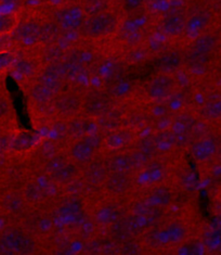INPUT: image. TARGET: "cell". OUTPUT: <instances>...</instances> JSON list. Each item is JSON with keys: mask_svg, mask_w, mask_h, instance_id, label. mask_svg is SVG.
<instances>
[{"mask_svg": "<svg viewBox=\"0 0 221 255\" xmlns=\"http://www.w3.org/2000/svg\"><path fill=\"white\" fill-rule=\"evenodd\" d=\"M12 113L10 99L4 94L0 93V123L7 121Z\"/></svg>", "mask_w": 221, "mask_h": 255, "instance_id": "obj_43", "label": "cell"}, {"mask_svg": "<svg viewBox=\"0 0 221 255\" xmlns=\"http://www.w3.org/2000/svg\"><path fill=\"white\" fill-rule=\"evenodd\" d=\"M36 150L37 157H38L41 162L48 160L49 157H51L52 155L57 154L61 151L58 141L51 140V139H45L44 141H39V143L37 144Z\"/></svg>", "mask_w": 221, "mask_h": 255, "instance_id": "obj_37", "label": "cell"}, {"mask_svg": "<svg viewBox=\"0 0 221 255\" xmlns=\"http://www.w3.org/2000/svg\"><path fill=\"white\" fill-rule=\"evenodd\" d=\"M188 17L181 11H170L161 23L163 33L170 38L180 37L186 32Z\"/></svg>", "mask_w": 221, "mask_h": 255, "instance_id": "obj_21", "label": "cell"}, {"mask_svg": "<svg viewBox=\"0 0 221 255\" xmlns=\"http://www.w3.org/2000/svg\"><path fill=\"white\" fill-rule=\"evenodd\" d=\"M20 22V14L17 12H0V36L13 33Z\"/></svg>", "mask_w": 221, "mask_h": 255, "instance_id": "obj_35", "label": "cell"}, {"mask_svg": "<svg viewBox=\"0 0 221 255\" xmlns=\"http://www.w3.org/2000/svg\"><path fill=\"white\" fill-rule=\"evenodd\" d=\"M166 175V168L157 159L150 162L146 166H144L140 172L137 173V176H141V180H145L149 187L161 184V181Z\"/></svg>", "mask_w": 221, "mask_h": 255, "instance_id": "obj_29", "label": "cell"}, {"mask_svg": "<svg viewBox=\"0 0 221 255\" xmlns=\"http://www.w3.org/2000/svg\"><path fill=\"white\" fill-rule=\"evenodd\" d=\"M218 37L212 33H203L195 37L187 54L190 65L194 68H202L212 61L218 47Z\"/></svg>", "mask_w": 221, "mask_h": 255, "instance_id": "obj_5", "label": "cell"}, {"mask_svg": "<svg viewBox=\"0 0 221 255\" xmlns=\"http://www.w3.org/2000/svg\"><path fill=\"white\" fill-rule=\"evenodd\" d=\"M128 214L132 217V220L144 234L146 230L156 227L163 221L165 217V209L157 208L141 199L131 204L128 210Z\"/></svg>", "mask_w": 221, "mask_h": 255, "instance_id": "obj_6", "label": "cell"}, {"mask_svg": "<svg viewBox=\"0 0 221 255\" xmlns=\"http://www.w3.org/2000/svg\"><path fill=\"white\" fill-rule=\"evenodd\" d=\"M179 88V84L173 73L161 72L147 83L145 96L151 101H163L174 97Z\"/></svg>", "mask_w": 221, "mask_h": 255, "instance_id": "obj_8", "label": "cell"}, {"mask_svg": "<svg viewBox=\"0 0 221 255\" xmlns=\"http://www.w3.org/2000/svg\"><path fill=\"white\" fill-rule=\"evenodd\" d=\"M40 23L35 20L20 22L12 34H14L15 40L23 47H34L39 42Z\"/></svg>", "mask_w": 221, "mask_h": 255, "instance_id": "obj_20", "label": "cell"}, {"mask_svg": "<svg viewBox=\"0 0 221 255\" xmlns=\"http://www.w3.org/2000/svg\"><path fill=\"white\" fill-rule=\"evenodd\" d=\"M146 0H121V9L125 13H137L144 7Z\"/></svg>", "mask_w": 221, "mask_h": 255, "instance_id": "obj_42", "label": "cell"}, {"mask_svg": "<svg viewBox=\"0 0 221 255\" xmlns=\"http://www.w3.org/2000/svg\"><path fill=\"white\" fill-rule=\"evenodd\" d=\"M29 208L21 191H8L0 198V209L11 216H24Z\"/></svg>", "mask_w": 221, "mask_h": 255, "instance_id": "obj_19", "label": "cell"}, {"mask_svg": "<svg viewBox=\"0 0 221 255\" xmlns=\"http://www.w3.org/2000/svg\"><path fill=\"white\" fill-rule=\"evenodd\" d=\"M210 23V15L206 12H198L187 20L186 32L193 36V39L203 34L204 28Z\"/></svg>", "mask_w": 221, "mask_h": 255, "instance_id": "obj_33", "label": "cell"}, {"mask_svg": "<svg viewBox=\"0 0 221 255\" xmlns=\"http://www.w3.org/2000/svg\"><path fill=\"white\" fill-rule=\"evenodd\" d=\"M218 1H219V3H220V4H221V0H218Z\"/></svg>", "mask_w": 221, "mask_h": 255, "instance_id": "obj_45", "label": "cell"}, {"mask_svg": "<svg viewBox=\"0 0 221 255\" xmlns=\"http://www.w3.org/2000/svg\"><path fill=\"white\" fill-rule=\"evenodd\" d=\"M104 157H106L107 166L110 173H120L134 176L139 172L137 162L134 160L130 149L109 152L107 155H104Z\"/></svg>", "mask_w": 221, "mask_h": 255, "instance_id": "obj_14", "label": "cell"}, {"mask_svg": "<svg viewBox=\"0 0 221 255\" xmlns=\"http://www.w3.org/2000/svg\"><path fill=\"white\" fill-rule=\"evenodd\" d=\"M174 197L175 194L170 187H168L167 185L158 184L150 187V189L146 191L143 200L151 203L152 205L157 206V208L166 210L174 202Z\"/></svg>", "mask_w": 221, "mask_h": 255, "instance_id": "obj_25", "label": "cell"}, {"mask_svg": "<svg viewBox=\"0 0 221 255\" xmlns=\"http://www.w3.org/2000/svg\"><path fill=\"white\" fill-rule=\"evenodd\" d=\"M39 143V138L36 133L28 130H18L11 137L9 152L23 154L36 149Z\"/></svg>", "mask_w": 221, "mask_h": 255, "instance_id": "obj_22", "label": "cell"}, {"mask_svg": "<svg viewBox=\"0 0 221 255\" xmlns=\"http://www.w3.org/2000/svg\"><path fill=\"white\" fill-rule=\"evenodd\" d=\"M138 139L137 130L131 126H118L104 132L103 149L109 152L126 150L131 147Z\"/></svg>", "mask_w": 221, "mask_h": 255, "instance_id": "obj_12", "label": "cell"}, {"mask_svg": "<svg viewBox=\"0 0 221 255\" xmlns=\"http://www.w3.org/2000/svg\"><path fill=\"white\" fill-rule=\"evenodd\" d=\"M120 23V15L110 9L101 13L87 16L81 33L84 37L89 39L107 38L118 32Z\"/></svg>", "mask_w": 221, "mask_h": 255, "instance_id": "obj_2", "label": "cell"}, {"mask_svg": "<svg viewBox=\"0 0 221 255\" xmlns=\"http://www.w3.org/2000/svg\"><path fill=\"white\" fill-rule=\"evenodd\" d=\"M189 150L198 162H210L221 154V138L210 133L201 135L189 145Z\"/></svg>", "mask_w": 221, "mask_h": 255, "instance_id": "obj_11", "label": "cell"}, {"mask_svg": "<svg viewBox=\"0 0 221 255\" xmlns=\"http://www.w3.org/2000/svg\"><path fill=\"white\" fill-rule=\"evenodd\" d=\"M205 246L211 252L221 253V228L212 230L205 237Z\"/></svg>", "mask_w": 221, "mask_h": 255, "instance_id": "obj_39", "label": "cell"}, {"mask_svg": "<svg viewBox=\"0 0 221 255\" xmlns=\"http://www.w3.org/2000/svg\"><path fill=\"white\" fill-rule=\"evenodd\" d=\"M12 135L0 132V156H5L9 152Z\"/></svg>", "mask_w": 221, "mask_h": 255, "instance_id": "obj_44", "label": "cell"}, {"mask_svg": "<svg viewBox=\"0 0 221 255\" xmlns=\"http://www.w3.org/2000/svg\"><path fill=\"white\" fill-rule=\"evenodd\" d=\"M53 20L57 22L63 32L72 33L81 31L87 20V14L81 3H67L55 10Z\"/></svg>", "mask_w": 221, "mask_h": 255, "instance_id": "obj_10", "label": "cell"}, {"mask_svg": "<svg viewBox=\"0 0 221 255\" xmlns=\"http://www.w3.org/2000/svg\"><path fill=\"white\" fill-rule=\"evenodd\" d=\"M136 181L132 175L110 173L101 189L110 199L117 200L129 196L134 189Z\"/></svg>", "mask_w": 221, "mask_h": 255, "instance_id": "obj_13", "label": "cell"}, {"mask_svg": "<svg viewBox=\"0 0 221 255\" xmlns=\"http://www.w3.org/2000/svg\"><path fill=\"white\" fill-rule=\"evenodd\" d=\"M83 7L87 16L101 13L103 11L110 9L109 0H87L83 3Z\"/></svg>", "mask_w": 221, "mask_h": 255, "instance_id": "obj_38", "label": "cell"}, {"mask_svg": "<svg viewBox=\"0 0 221 255\" xmlns=\"http://www.w3.org/2000/svg\"><path fill=\"white\" fill-rule=\"evenodd\" d=\"M63 29L60 27L59 24L52 20H45L40 23V33L38 46L45 47L49 45L58 44L62 38Z\"/></svg>", "mask_w": 221, "mask_h": 255, "instance_id": "obj_26", "label": "cell"}, {"mask_svg": "<svg viewBox=\"0 0 221 255\" xmlns=\"http://www.w3.org/2000/svg\"><path fill=\"white\" fill-rule=\"evenodd\" d=\"M95 121L96 120L85 117L83 114L77 115L75 118L66 120L65 121L66 133H67V138L70 139V141L74 140V139L82 138L94 131Z\"/></svg>", "mask_w": 221, "mask_h": 255, "instance_id": "obj_24", "label": "cell"}, {"mask_svg": "<svg viewBox=\"0 0 221 255\" xmlns=\"http://www.w3.org/2000/svg\"><path fill=\"white\" fill-rule=\"evenodd\" d=\"M64 58L81 65L84 69H88L95 62L96 53L89 49H84V48H73L65 52Z\"/></svg>", "mask_w": 221, "mask_h": 255, "instance_id": "obj_32", "label": "cell"}, {"mask_svg": "<svg viewBox=\"0 0 221 255\" xmlns=\"http://www.w3.org/2000/svg\"><path fill=\"white\" fill-rule=\"evenodd\" d=\"M110 172L107 166L106 157L99 154L86 165L82 166L81 179L85 185L92 188H102Z\"/></svg>", "mask_w": 221, "mask_h": 255, "instance_id": "obj_15", "label": "cell"}, {"mask_svg": "<svg viewBox=\"0 0 221 255\" xmlns=\"http://www.w3.org/2000/svg\"><path fill=\"white\" fill-rule=\"evenodd\" d=\"M14 68L17 73H20L21 75L26 77L37 75L39 72V70L36 68V64L33 61H29V60H20V61H16Z\"/></svg>", "mask_w": 221, "mask_h": 255, "instance_id": "obj_41", "label": "cell"}, {"mask_svg": "<svg viewBox=\"0 0 221 255\" xmlns=\"http://www.w3.org/2000/svg\"><path fill=\"white\" fill-rule=\"evenodd\" d=\"M198 117L205 122L221 121V98H211L200 107Z\"/></svg>", "mask_w": 221, "mask_h": 255, "instance_id": "obj_31", "label": "cell"}, {"mask_svg": "<svg viewBox=\"0 0 221 255\" xmlns=\"http://www.w3.org/2000/svg\"><path fill=\"white\" fill-rule=\"evenodd\" d=\"M17 61L16 53L11 49L0 50V73L10 70Z\"/></svg>", "mask_w": 221, "mask_h": 255, "instance_id": "obj_40", "label": "cell"}, {"mask_svg": "<svg viewBox=\"0 0 221 255\" xmlns=\"http://www.w3.org/2000/svg\"><path fill=\"white\" fill-rule=\"evenodd\" d=\"M127 213L118 204L113 202H104L95 209L92 220L100 227L109 228L110 225L117 222Z\"/></svg>", "mask_w": 221, "mask_h": 255, "instance_id": "obj_18", "label": "cell"}, {"mask_svg": "<svg viewBox=\"0 0 221 255\" xmlns=\"http://www.w3.org/2000/svg\"><path fill=\"white\" fill-rule=\"evenodd\" d=\"M57 94L38 81H34L28 88V97L37 107H51Z\"/></svg>", "mask_w": 221, "mask_h": 255, "instance_id": "obj_28", "label": "cell"}, {"mask_svg": "<svg viewBox=\"0 0 221 255\" xmlns=\"http://www.w3.org/2000/svg\"><path fill=\"white\" fill-rule=\"evenodd\" d=\"M103 137L104 133L92 131L82 138L74 139L67 143L65 152L82 167L100 154L103 150Z\"/></svg>", "mask_w": 221, "mask_h": 255, "instance_id": "obj_1", "label": "cell"}, {"mask_svg": "<svg viewBox=\"0 0 221 255\" xmlns=\"http://www.w3.org/2000/svg\"><path fill=\"white\" fill-rule=\"evenodd\" d=\"M199 126V117L190 111H179L170 121L169 128L173 131L177 148L189 147L195 139Z\"/></svg>", "mask_w": 221, "mask_h": 255, "instance_id": "obj_4", "label": "cell"}, {"mask_svg": "<svg viewBox=\"0 0 221 255\" xmlns=\"http://www.w3.org/2000/svg\"><path fill=\"white\" fill-rule=\"evenodd\" d=\"M23 228H25L35 238L47 236L53 228L52 217L41 211L32 212V213L27 212L23 216Z\"/></svg>", "mask_w": 221, "mask_h": 255, "instance_id": "obj_16", "label": "cell"}, {"mask_svg": "<svg viewBox=\"0 0 221 255\" xmlns=\"http://www.w3.org/2000/svg\"><path fill=\"white\" fill-rule=\"evenodd\" d=\"M81 172L82 167L69 159L49 179L59 187H67L81 178Z\"/></svg>", "mask_w": 221, "mask_h": 255, "instance_id": "obj_23", "label": "cell"}, {"mask_svg": "<svg viewBox=\"0 0 221 255\" xmlns=\"http://www.w3.org/2000/svg\"><path fill=\"white\" fill-rule=\"evenodd\" d=\"M22 194L24 199L26 200L29 206H40L46 202L48 199V194L46 188L40 185L38 181L35 180H29L27 183L23 186Z\"/></svg>", "mask_w": 221, "mask_h": 255, "instance_id": "obj_27", "label": "cell"}, {"mask_svg": "<svg viewBox=\"0 0 221 255\" xmlns=\"http://www.w3.org/2000/svg\"><path fill=\"white\" fill-rule=\"evenodd\" d=\"M41 48H42V51L40 53L41 54L40 62L42 65L59 62L61 60H63L65 57L66 51L63 49V47L61 46L59 42L58 44L49 45Z\"/></svg>", "mask_w": 221, "mask_h": 255, "instance_id": "obj_34", "label": "cell"}, {"mask_svg": "<svg viewBox=\"0 0 221 255\" xmlns=\"http://www.w3.org/2000/svg\"><path fill=\"white\" fill-rule=\"evenodd\" d=\"M151 137L156 145L159 155L167 154L177 148L175 136L169 127L154 132L153 135H151Z\"/></svg>", "mask_w": 221, "mask_h": 255, "instance_id": "obj_30", "label": "cell"}, {"mask_svg": "<svg viewBox=\"0 0 221 255\" xmlns=\"http://www.w3.org/2000/svg\"><path fill=\"white\" fill-rule=\"evenodd\" d=\"M134 160L137 162L139 172L150 162L158 159L159 153L151 136L138 138L130 148Z\"/></svg>", "mask_w": 221, "mask_h": 255, "instance_id": "obj_17", "label": "cell"}, {"mask_svg": "<svg viewBox=\"0 0 221 255\" xmlns=\"http://www.w3.org/2000/svg\"><path fill=\"white\" fill-rule=\"evenodd\" d=\"M52 112L59 120H69L83 112V95L73 90H62L54 97Z\"/></svg>", "mask_w": 221, "mask_h": 255, "instance_id": "obj_9", "label": "cell"}, {"mask_svg": "<svg viewBox=\"0 0 221 255\" xmlns=\"http://www.w3.org/2000/svg\"><path fill=\"white\" fill-rule=\"evenodd\" d=\"M0 246L16 254H32L37 251L36 238L23 227H9L0 235Z\"/></svg>", "mask_w": 221, "mask_h": 255, "instance_id": "obj_3", "label": "cell"}, {"mask_svg": "<svg viewBox=\"0 0 221 255\" xmlns=\"http://www.w3.org/2000/svg\"><path fill=\"white\" fill-rule=\"evenodd\" d=\"M183 59L180 53L171 51L168 53H164L158 60V66L162 72L165 73H174L182 65Z\"/></svg>", "mask_w": 221, "mask_h": 255, "instance_id": "obj_36", "label": "cell"}, {"mask_svg": "<svg viewBox=\"0 0 221 255\" xmlns=\"http://www.w3.org/2000/svg\"><path fill=\"white\" fill-rule=\"evenodd\" d=\"M113 108V98L102 89H91L83 95L82 114L85 117L98 120L112 112Z\"/></svg>", "mask_w": 221, "mask_h": 255, "instance_id": "obj_7", "label": "cell"}]
</instances>
